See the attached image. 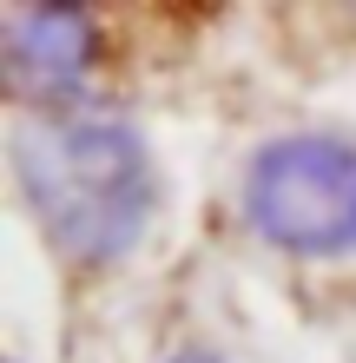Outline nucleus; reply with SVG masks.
<instances>
[{
  "mask_svg": "<svg viewBox=\"0 0 356 363\" xmlns=\"http://www.w3.org/2000/svg\"><path fill=\"white\" fill-rule=\"evenodd\" d=\"M13 179L47 245L73 264L125 258L159 205V172L125 119H33L13 133Z\"/></svg>",
  "mask_w": 356,
  "mask_h": 363,
  "instance_id": "1",
  "label": "nucleus"
},
{
  "mask_svg": "<svg viewBox=\"0 0 356 363\" xmlns=\"http://www.w3.org/2000/svg\"><path fill=\"white\" fill-rule=\"evenodd\" d=\"M244 218L258 238L297 258L356 251V139L290 133L270 139L244 172Z\"/></svg>",
  "mask_w": 356,
  "mask_h": 363,
  "instance_id": "2",
  "label": "nucleus"
},
{
  "mask_svg": "<svg viewBox=\"0 0 356 363\" xmlns=\"http://www.w3.org/2000/svg\"><path fill=\"white\" fill-rule=\"evenodd\" d=\"M99 53V20L86 7H27L7 27V73L33 99H67L86 86Z\"/></svg>",
  "mask_w": 356,
  "mask_h": 363,
  "instance_id": "3",
  "label": "nucleus"
},
{
  "mask_svg": "<svg viewBox=\"0 0 356 363\" xmlns=\"http://www.w3.org/2000/svg\"><path fill=\"white\" fill-rule=\"evenodd\" d=\"M172 363H218V357H205V350H178Z\"/></svg>",
  "mask_w": 356,
  "mask_h": 363,
  "instance_id": "4",
  "label": "nucleus"
}]
</instances>
